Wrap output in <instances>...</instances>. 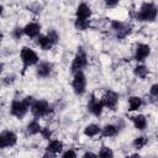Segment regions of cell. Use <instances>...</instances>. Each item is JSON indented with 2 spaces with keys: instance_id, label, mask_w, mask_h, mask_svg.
Wrapping results in <instances>:
<instances>
[{
  "instance_id": "13",
  "label": "cell",
  "mask_w": 158,
  "mask_h": 158,
  "mask_svg": "<svg viewBox=\"0 0 158 158\" xmlns=\"http://www.w3.org/2000/svg\"><path fill=\"white\" fill-rule=\"evenodd\" d=\"M90 17H91V7L85 2H80L77 7V11H75V19L90 20Z\"/></svg>"
},
{
  "instance_id": "4",
  "label": "cell",
  "mask_w": 158,
  "mask_h": 158,
  "mask_svg": "<svg viewBox=\"0 0 158 158\" xmlns=\"http://www.w3.org/2000/svg\"><path fill=\"white\" fill-rule=\"evenodd\" d=\"M88 65V56H86V52L84 51L83 47H79L74 58H73V62L70 64V72L74 74L77 72H80L83 70L85 67Z\"/></svg>"
},
{
  "instance_id": "21",
  "label": "cell",
  "mask_w": 158,
  "mask_h": 158,
  "mask_svg": "<svg viewBox=\"0 0 158 158\" xmlns=\"http://www.w3.org/2000/svg\"><path fill=\"white\" fill-rule=\"evenodd\" d=\"M26 130H27V133H28V135H32V136H33V135L41 133L42 126H41V123H40L37 120H32V121H30V122L27 123Z\"/></svg>"
},
{
  "instance_id": "31",
  "label": "cell",
  "mask_w": 158,
  "mask_h": 158,
  "mask_svg": "<svg viewBox=\"0 0 158 158\" xmlns=\"http://www.w3.org/2000/svg\"><path fill=\"white\" fill-rule=\"evenodd\" d=\"M104 1H105L106 7H115V6H117L120 4L121 0H104Z\"/></svg>"
},
{
  "instance_id": "8",
  "label": "cell",
  "mask_w": 158,
  "mask_h": 158,
  "mask_svg": "<svg viewBox=\"0 0 158 158\" xmlns=\"http://www.w3.org/2000/svg\"><path fill=\"white\" fill-rule=\"evenodd\" d=\"M17 143V135L11 130H4L0 133V148H10Z\"/></svg>"
},
{
  "instance_id": "17",
  "label": "cell",
  "mask_w": 158,
  "mask_h": 158,
  "mask_svg": "<svg viewBox=\"0 0 158 158\" xmlns=\"http://www.w3.org/2000/svg\"><path fill=\"white\" fill-rule=\"evenodd\" d=\"M132 123H133L135 128H136V130H139V131L146 130V128H147V125H148L146 116H144V115H141V114L132 117Z\"/></svg>"
},
{
  "instance_id": "33",
  "label": "cell",
  "mask_w": 158,
  "mask_h": 158,
  "mask_svg": "<svg viewBox=\"0 0 158 158\" xmlns=\"http://www.w3.org/2000/svg\"><path fill=\"white\" fill-rule=\"evenodd\" d=\"M83 157H84V158H88V157L95 158V157H98V154H96V153H93V152H85V153L83 154Z\"/></svg>"
},
{
  "instance_id": "23",
  "label": "cell",
  "mask_w": 158,
  "mask_h": 158,
  "mask_svg": "<svg viewBox=\"0 0 158 158\" xmlns=\"http://www.w3.org/2000/svg\"><path fill=\"white\" fill-rule=\"evenodd\" d=\"M147 142H148V139H147L146 136H138V137H136V138L133 139L132 146H133V148H136V149H142V148L147 144Z\"/></svg>"
},
{
  "instance_id": "27",
  "label": "cell",
  "mask_w": 158,
  "mask_h": 158,
  "mask_svg": "<svg viewBox=\"0 0 158 158\" xmlns=\"http://www.w3.org/2000/svg\"><path fill=\"white\" fill-rule=\"evenodd\" d=\"M47 36L51 38V41L56 44V43H58V41H59V33L54 30V28H51V30H48V32H47Z\"/></svg>"
},
{
  "instance_id": "11",
  "label": "cell",
  "mask_w": 158,
  "mask_h": 158,
  "mask_svg": "<svg viewBox=\"0 0 158 158\" xmlns=\"http://www.w3.org/2000/svg\"><path fill=\"white\" fill-rule=\"evenodd\" d=\"M151 54V47L147 43H137L135 47V59L137 62H144Z\"/></svg>"
},
{
  "instance_id": "12",
  "label": "cell",
  "mask_w": 158,
  "mask_h": 158,
  "mask_svg": "<svg viewBox=\"0 0 158 158\" xmlns=\"http://www.w3.org/2000/svg\"><path fill=\"white\" fill-rule=\"evenodd\" d=\"M53 72V64L51 62H40L36 67V74L40 78H48Z\"/></svg>"
},
{
  "instance_id": "25",
  "label": "cell",
  "mask_w": 158,
  "mask_h": 158,
  "mask_svg": "<svg viewBox=\"0 0 158 158\" xmlns=\"http://www.w3.org/2000/svg\"><path fill=\"white\" fill-rule=\"evenodd\" d=\"M98 156H99V157H102V158H109V157H114V152H112L111 148L102 146V147L100 148Z\"/></svg>"
},
{
  "instance_id": "14",
  "label": "cell",
  "mask_w": 158,
  "mask_h": 158,
  "mask_svg": "<svg viewBox=\"0 0 158 158\" xmlns=\"http://www.w3.org/2000/svg\"><path fill=\"white\" fill-rule=\"evenodd\" d=\"M23 32L25 36L30 37V38H37L41 35V25L38 22H28L25 27H23Z\"/></svg>"
},
{
  "instance_id": "18",
  "label": "cell",
  "mask_w": 158,
  "mask_h": 158,
  "mask_svg": "<svg viewBox=\"0 0 158 158\" xmlns=\"http://www.w3.org/2000/svg\"><path fill=\"white\" fill-rule=\"evenodd\" d=\"M118 126L114 125V123H106L102 128H101V135L104 137H115L118 132Z\"/></svg>"
},
{
  "instance_id": "19",
  "label": "cell",
  "mask_w": 158,
  "mask_h": 158,
  "mask_svg": "<svg viewBox=\"0 0 158 158\" xmlns=\"http://www.w3.org/2000/svg\"><path fill=\"white\" fill-rule=\"evenodd\" d=\"M100 133H101V127L96 123H89L84 128V135L86 137H96Z\"/></svg>"
},
{
  "instance_id": "20",
  "label": "cell",
  "mask_w": 158,
  "mask_h": 158,
  "mask_svg": "<svg viewBox=\"0 0 158 158\" xmlns=\"http://www.w3.org/2000/svg\"><path fill=\"white\" fill-rule=\"evenodd\" d=\"M142 105H143V100L139 96H131L128 99L127 110L128 111H137L138 109H141Z\"/></svg>"
},
{
  "instance_id": "9",
  "label": "cell",
  "mask_w": 158,
  "mask_h": 158,
  "mask_svg": "<svg viewBox=\"0 0 158 158\" xmlns=\"http://www.w3.org/2000/svg\"><path fill=\"white\" fill-rule=\"evenodd\" d=\"M86 107H88V111H89L91 115L99 117V116L102 114V110H104L105 105H104V102H102V99H99V98H96L95 95H91L90 99H89V101H88Z\"/></svg>"
},
{
  "instance_id": "7",
  "label": "cell",
  "mask_w": 158,
  "mask_h": 158,
  "mask_svg": "<svg viewBox=\"0 0 158 158\" xmlns=\"http://www.w3.org/2000/svg\"><path fill=\"white\" fill-rule=\"evenodd\" d=\"M111 30L116 33V37L118 40L126 38L132 32V27L128 23H125V22L117 21V20H115V21L111 22Z\"/></svg>"
},
{
  "instance_id": "2",
  "label": "cell",
  "mask_w": 158,
  "mask_h": 158,
  "mask_svg": "<svg viewBox=\"0 0 158 158\" xmlns=\"http://www.w3.org/2000/svg\"><path fill=\"white\" fill-rule=\"evenodd\" d=\"M20 59L23 64V69L28 68V67H32V65H36L40 63V58H38V54L30 47H22L21 51H20Z\"/></svg>"
},
{
  "instance_id": "28",
  "label": "cell",
  "mask_w": 158,
  "mask_h": 158,
  "mask_svg": "<svg viewBox=\"0 0 158 158\" xmlns=\"http://www.w3.org/2000/svg\"><path fill=\"white\" fill-rule=\"evenodd\" d=\"M23 35H25V32H23V27H15V28L11 31V36H12L15 40H20Z\"/></svg>"
},
{
  "instance_id": "6",
  "label": "cell",
  "mask_w": 158,
  "mask_h": 158,
  "mask_svg": "<svg viewBox=\"0 0 158 158\" xmlns=\"http://www.w3.org/2000/svg\"><path fill=\"white\" fill-rule=\"evenodd\" d=\"M30 106L25 102V100H12L10 105V114L16 118H23L28 112Z\"/></svg>"
},
{
  "instance_id": "22",
  "label": "cell",
  "mask_w": 158,
  "mask_h": 158,
  "mask_svg": "<svg viewBox=\"0 0 158 158\" xmlns=\"http://www.w3.org/2000/svg\"><path fill=\"white\" fill-rule=\"evenodd\" d=\"M133 73H135V75H136L137 78L144 79V78H147V75L149 74V70H148V68H147L144 64H137V65L133 68Z\"/></svg>"
},
{
  "instance_id": "10",
  "label": "cell",
  "mask_w": 158,
  "mask_h": 158,
  "mask_svg": "<svg viewBox=\"0 0 158 158\" xmlns=\"http://www.w3.org/2000/svg\"><path fill=\"white\" fill-rule=\"evenodd\" d=\"M102 102L105 105L106 109L109 110H115L117 107V104H118V94L111 89L106 90L102 95Z\"/></svg>"
},
{
  "instance_id": "29",
  "label": "cell",
  "mask_w": 158,
  "mask_h": 158,
  "mask_svg": "<svg viewBox=\"0 0 158 158\" xmlns=\"http://www.w3.org/2000/svg\"><path fill=\"white\" fill-rule=\"evenodd\" d=\"M41 136L44 138V139H51L52 138V131H51V128L49 127H42V130H41Z\"/></svg>"
},
{
  "instance_id": "16",
  "label": "cell",
  "mask_w": 158,
  "mask_h": 158,
  "mask_svg": "<svg viewBox=\"0 0 158 158\" xmlns=\"http://www.w3.org/2000/svg\"><path fill=\"white\" fill-rule=\"evenodd\" d=\"M36 42L38 44V47L42 49V51H49L54 43L51 41V38L47 36V35H40L37 38H36Z\"/></svg>"
},
{
  "instance_id": "3",
  "label": "cell",
  "mask_w": 158,
  "mask_h": 158,
  "mask_svg": "<svg viewBox=\"0 0 158 158\" xmlns=\"http://www.w3.org/2000/svg\"><path fill=\"white\" fill-rule=\"evenodd\" d=\"M30 110H31V114L36 118H41V117L48 116L52 112V106L46 100H35V102L31 105Z\"/></svg>"
},
{
  "instance_id": "26",
  "label": "cell",
  "mask_w": 158,
  "mask_h": 158,
  "mask_svg": "<svg viewBox=\"0 0 158 158\" xmlns=\"http://www.w3.org/2000/svg\"><path fill=\"white\" fill-rule=\"evenodd\" d=\"M149 96H151V99L153 101L158 102V83H156V84H153L151 86V89H149Z\"/></svg>"
},
{
  "instance_id": "1",
  "label": "cell",
  "mask_w": 158,
  "mask_h": 158,
  "mask_svg": "<svg viewBox=\"0 0 158 158\" xmlns=\"http://www.w3.org/2000/svg\"><path fill=\"white\" fill-rule=\"evenodd\" d=\"M158 15V7L153 2H143L137 11V20L142 22H152Z\"/></svg>"
},
{
  "instance_id": "24",
  "label": "cell",
  "mask_w": 158,
  "mask_h": 158,
  "mask_svg": "<svg viewBox=\"0 0 158 158\" xmlns=\"http://www.w3.org/2000/svg\"><path fill=\"white\" fill-rule=\"evenodd\" d=\"M74 26H75V28L79 30V31H85V30H88L89 26H90V20H78V19H75Z\"/></svg>"
},
{
  "instance_id": "32",
  "label": "cell",
  "mask_w": 158,
  "mask_h": 158,
  "mask_svg": "<svg viewBox=\"0 0 158 158\" xmlns=\"http://www.w3.org/2000/svg\"><path fill=\"white\" fill-rule=\"evenodd\" d=\"M14 79H15V77H14V75H6V77H4L2 83H4L5 85H10V84H12V83H14Z\"/></svg>"
},
{
  "instance_id": "15",
  "label": "cell",
  "mask_w": 158,
  "mask_h": 158,
  "mask_svg": "<svg viewBox=\"0 0 158 158\" xmlns=\"http://www.w3.org/2000/svg\"><path fill=\"white\" fill-rule=\"evenodd\" d=\"M46 151V156H57L63 151V142L59 139H49Z\"/></svg>"
},
{
  "instance_id": "30",
  "label": "cell",
  "mask_w": 158,
  "mask_h": 158,
  "mask_svg": "<svg viewBox=\"0 0 158 158\" xmlns=\"http://www.w3.org/2000/svg\"><path fill=\"white\" fill-rule=\"evenodd\" d=\"M62 157H64V158H75L77 157V153H75L74 149L69 148V149H67L65 152L62 153Z\"/></svg>"
},
{
  "instance_id": "5",
  "label": "cell",
  "mask_w": 158,
  "mask_h": 158,
  "mask_svg": "<svg viewBox=\"0 0 158 158\" xmlns=\"http://www.w3.org/2000/svg\"><path fill=\"white\" fill-rule=\"evenodd\" d=\"M72 88H73L74 94L78 95V96H81V95L85 94V91H86V77L83 73V70L74 73L73 81H72Z\"/></svg>"
}]
</instances>
